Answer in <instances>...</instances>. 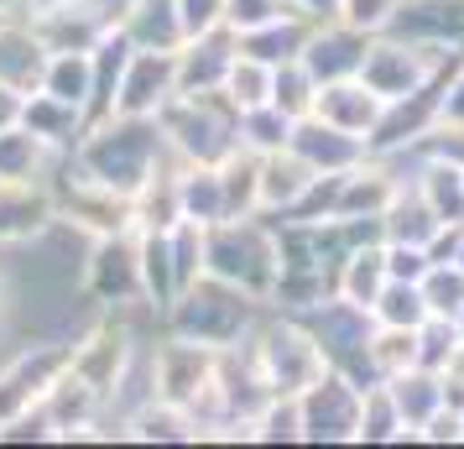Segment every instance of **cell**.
<instances>
[{"instance_id":"cell-1","label":"cell","mask_w":464,"mask_h":449,"mask_svg":"<svg viewBox=\"0 0 464 449\" xmlns=\"http://www.w3.org/2000/svg\"><path fill=\"white\" fill-rule=\"evenodd\" d=\"M168 157L172 147L162 136V126H157V115H105L73 147V162L89 178H100V183H110L121 193H136Z\"/></svg>"},{"instance_id":"cell-2","label":"cell","mask_w":464,"mask_h":449,"mask_svg":"<svg viewBox=\"0 0 464 449\" xmlns=\"http://www.w3.org/2000/svg\"><path fill=\"white\" fill-rule=\"evenodd\" d=\"M204 261L214 278L272 303V288L282 278V236H276V225H266V214H235V220H219L204 230Z\"/></svg>"},{"instance_id":"cell-3","label":"cell","mask_w":464,"mask_h":449,"mask_svg":"<svg viewBox=\"0 0 464 449\" xmlns=\"http://www.w3.org/2000/svg\"><path fill=\"white\" fill-rule=\"evenodd\" d=\"M162 319H168V335H188V340H204L214 350H235V345L251 340V329L261 324V298L204 272L193 288H183L172 298V308Z\"/></svg>"},{"instance_id":"cell-4","label":"cell","mask_w":464,"mask_h":449,"mask_svg":"<svg viewBox=\"0 0 464 449\" xmlns=\"http://www.w3.org/2000/svg\"><path fill=\"white\" fill-rule=\"evenodd\" d=\"M246 356H251L256 376L266 382L272 397H303L308 386L329 371V356L308 324L297 314H276V319H261L246 340Z\"/></svg>"},{"instance_id":"cell-5","label":"cell","mask_w":464,"mask_h":449,"mask_svg":"<svg viewBox=\"0 0 464 449\" xmlns=\"http://www.w3.org/2000/svg\"><path fill=\"white\" fill-rule=\"evenodd\" d=\"M235 121H240V110L219 89L214 94H172L157 110V126H162L178 162H219L225 151H235L240 147Z\"/></svg>"},{"instance_id":"cell-6","label":"cell","mask_w":464,"mask_h":449,"mask_svg":"<svg viewBox=\"0 0 464 449\" xmlns=\"http://www.w3.org/2000/svg\"><path fill=\"white\" fill-rule=\"evenodd\" d=\"M214 382H219V350L188 335H168V345L151 350V397L188 407L204 424L214 403Z\"/></svg>"},{"instance_id":"cell-7","label":"cell","mask_w":464,"mask_h":449,"mask_svg":"<svg viewBox=\"0 0 464 449\" xmlns=\"http://www.w3.org/2000/svg\"><path fill=\"white\" fill-rule=\"evenodd\" d=\"M47 189H53L58 220L73 225V230H89L94 240L136 230V204H130V193L110 189L100 178H89V172L73 162V151H63V172H58V183H47Z\"/></svg>"},{"instance_id":"cell-8","label":"cell","mask_w":464,"mask_h":449,"mask_svg":"<svg viewBox=\"0 0 464 449\" xmlns=\"http://www.w3.org/2000/svg\"><path fill=\"white\" fill-rule=\"evenodd\" d=\"M360 403H365V382L350 371H324L303 397V444H355L360 439Z\"/></svg>"},{"instance_id":"cell-9","label":"cell","mask_w":464,"mask_h":449,"mask_svg":"<svg viewBox=\"0 0 464 449\" xmlns=\"http://www.w3.org/2000/svg\"><path fill=\"white\" fill-rule=\"evenodd\" d=\"M84 293L100 303V308H136V303H147V282H141V240H136V230L100 236L94 246H89Z\"/></svg>"},{"instance_id":"cell-10","label":"cell","mask_w":464,"mask_h":449,"mask_svg":"<svg viewBox=\"0 0 464 449\" xmlns=\"http://www.w3.org/2000/svg\"><path fill=\"white\" fill-rule=\"evenodd\" d=\"M68 366H73V345H26V350H16L0 366V428L37 413Z\"/></svg>"},{"instance_id":"cell-11","label":"cell","mask_w":464,"mask_h":449,"mask_svg":"<svg viewBox=\"0 0 464 449\" xmlns=\"http://www.w3.org/2000/svg\"><path fill=\"white\" fill-rule=\"evenodd\" d=\"M178 94V53H157V47H130L121 89H115V110L110 115H157Z\"/></svg>"},{"instance_id":"cell-12","label":"cell","mask_w":464,"mask_h":449,"mask_svg":"<svg viewBox=\"0 0 464 449\" xmlns=\"http://www.w3.org/2000/svg\"><path fill=\"white\" fill-rule=\"evenodd\" d=\"M126 366H130V329L121 319L94 324L84 340L73 345V371H79L105 403H115V392L126 386Z\"/></svg>"},{"instance_id":"cell-13","label":"cell","mask_w":464,"mask_h":449,"mask_svg":"<svg viewBox=\"0 0 464 449\" xmlns=\"http://www.w3.org/2000/svg\"><path fill=\"white\" fill-rule=\"evenodd\" d=\"M287 147H293L314 172H350L371 157V142H365V136L334 126V121H324V115L293 121V142H287Z\"/></svg>"},{"instance_id":"cell-14","label":"cell","mask_w":464,"mask_h":449,"mask_svg":"<svg viewBox=\"0 0 464 449\" xmlns=\"http://www.w3.org/2000/svg\"><path fill=\"white\" fill-rule=\"evenodd\" d=\"M365 47H371L365 32H355V26L339 22V16H329V22H314L308 47H303V63H308V73H314L318 84H334V79H355L360 73Z\"/></svg>"},{"instance_id":"cell-15","label":"cell","mask_w":464,"mask_h":449,"mask_svg":"<svg viewBox=\"0 0 464 449\" xmlns=\"http://www.w3.org/2000/svg\"><path fill=\"white\" fill-rule=\"evenodd\" d=\"M47 43L37 37V26L26 11H11L0 22V84H16L22 94H37L47 73Z\"/></svg>"},{"instance_id":"cell-16","label":"cell","mask_w":464,"mask_h":449,"mask_svg":"<svg viewBox=\"0 0 464 449\" xmlns=\"http://www.w3.org/2000/svg\"><path fill=\"white\" fill-rule=\"evenodd\" d=\"M235 43L230 26H214L204 37H193V43L178 47V94H214V89H225V73H230Z\"/></svg>"},{"instance_id":"cell-17","label":"cell","mask_w":464,"mask_h":449,"mask_svg":"<svg viewBox=\"0 0 464 449\" xmlns=\"http://www.w3.org/2000/svg\"><path fill=\"white\" fill-rule=\"evenodd\" d=\"M392 32L443 53H464V0H401Z\"/></svg>"},{"instance_id":"cell-18","label":"cell","mask_w":464,"mask_h":449,"mask_svg":"<svg viewBox=\"0 0 464 449\" xmlns=\"http://www.w3.org/2000/svg\"><path fill=\"white\" fill-rule=\"evenodd\" d=\"M314 115H324V121H334V126L355 131V136H376L381 115H386V100H381L376 89L365 84V79H334V84H318V105Z\"/></svg>"},{"instance_id":"cell-19","label":"cell","mask_w":464,"mask_h":449,"mask_svg":"<svg viewBox=\"0 0 464 449\" xmlns=\"http://www.w3.org/2000/svg\"><path fill=\"white\" fill-rule=\"evenodd\" d=\"M47 225H58V204L43 178L37 183H0V246L43 236Z\"/></svg>"},{"instance_id":"cell-20","label":"cell","mask_w":464,"mask_h":449,"mask_svg":"<svg viewBox=\"0 0 464 449\" xmlns=\"http://www.w3.org/2000/svg\"><path fill=\"white\" fill-rule=\"evenodd\" d=\"M392 282V267H386V240L381 236H365L355 240L344 261H339V278H334V293L339 298L360 303V308H371L381 298V288Z\"/></svg>"},{"instance_id":"cell-21","label":"cell","mask_w":464,"mask_h":449,"mask_svg":"<svg viewBox=\"0 0 464 449\" xmlns=\"http://www.w3.org/2000/svg\"><path fill=\"white\" fill-rule=\"evenodd\" d=\"M314 178L318 172L297 157L293 147H282V151H266L261 157V214H287L303 204V193L314 189Z\"/></svg>"},{"instance_id":"cell-22","label":"cell","mask_w":464,"mask_h":449,"mask_svg":"<svg viewBox=\"0 0 464 449\" xmlns=\"http://www.w3.org/2000/svg\"><path fill=\"white\" fill-rule=\"evenodd\" d=\"M121 32L136 47H157V53H178V47L188 43V26L178 16V0H126Z\"/></svg>"},{"instance_id":"cell-23","label":"cell","mask_w":464,"mask_h":449,"mask_svg":"<svg viewBox=\"0 0 464 449\" xmlns=\"http://www.w3.org/2000/svg\"><path fill=\"white\" fill-rule=\"evenodd\" d=\"M22 126L32 131V136H43L47 147L58 151H73L79 142H84V131H89V115L79 105H63V100H53V94H26V110H22Z\"/></svg>"},{"instance_id":"cell-24","label":"cell","mask_w":464,"mask_h":449,"mask_svg":"<svg viewBox=\"0 0 464 449\" xmlns=\"http://www.w3.org/2000/svg\"><path fill=\"white\" fill-rule=\"evenodd\" d=\"M126 439H141V444H198V418L178 403L147 397L136 413H126Z\"/></svg>"},{"instance_id":"cell-25","label":"cell","mask_w":464,"mask_h":449,"mask_svg":"<svg viewBox=\"0 0 464 449\" xmlns=\"http://www.w3.org/2000/svg\"><path fill=\"white\" fill-rule=\"evenodd\" d=\"M178 193H183V220H193V225L209 230V225H219V220H230V199H225L219 162H183Z\"/></svg>"},{"instance_id":"cell-26","label":"cell","mask_w":464,"mask_h":449,"mask_svg":"<svg viewBox=\"0 0 464 449\" xmlns=\"http://www.w3.org/2000/svg\"><path fill=\"white\" fill-rule=\"evenodd\" d=\"M392 397L401 407V424H407V439H418V428L443 407V371H428V366H407L401 376H392Z\"/></svg>"},{"instance_id":"cell-27","label":"cell","mask_w":464,"mask_h":449,"mask_svg":"<svg viewBox=\"0 0 464 449\" xmlns=\"http://www.w3.org/2000/svg\"><path fill=\"white\" fill-rule=\"evenodd\" d=\"M412 183H418V193L428 199V210L439 214L443 225H464V168H459V162L418 157Z\"/></svg>"},{"instance_id":"cell-28","label":"cell","mask_w":464,"mask_h":449,"mask_svg":"<svg viewBox=\"0 0 464 449\" xmlns=\"http://www.w3.org/2000/svg\"><path fill=\"white\" fill-rule=\"evenodd\" d=\"M43 94L79 105L94 121V53H53L43 73Z\"/></svg>"},{"instance_id":"cell-29","label":"cell","mask_w":464,"mask_h":449,"mask_svg":"<svg viewBox=\"0 0 464 449\" xmlns=\"http://www.w3.org/2000/svg\"><path fill=\"white\" fill-rule=\"evenodd\" d=\"M308 32H314V22L308 16H282V22H266L256 26V32H240L235 43H240V53H251V58H261V63H293V58H303V47H308Z\"/></svg>"},{"instance_id":"cell-30","label":"cell","mask_w":464,"mask_h":449,"mask_svg":"<svg viewBox=\"0 0 464 449\" xmlns=\"http://www.w3.org/2000/svg\"><path fill=\"white\" fill-rule=\"evenodd\" d=\"M53 162H58V151L26 126L0 131V183H37V178H47Z\"/></svg>"},{"instance_id":"cell-31","label":"cell","mask_w":464,"mask_h":449,"mask_svg":"<svg viewBox=\"0 0 464 449\" xmlns=\"http://www.w3.org/2000/svg\"><path fill=\"white\" fill-rule=\"evenodd\" d=\"M141 240V282H147V308L168 314L178 298V272H172V240L168 230H136Z\"/></svg>"},{"instance_id":"cell-32","label":"cell","mask_w":464,"mask_h":449,"mask_svg":"<svg viewBox=\"0 0 464 449\" xmlns=\"http://www.w3.org/2000/svg\"><path fill=\"white\" fill-rule=\"evenodd\" d=\"M219 178H225V199L235 214H261V151L235 147L219 157Z\"/></svg>"},{"instance_id":"cell-33","label":"cell","mask_w":464,"mask_h":449,"mask_svg":"<svg viewBox=\"0 0 464 449\" xmlns=\"http://www.w3.org/2000/svg\"><path fill=\"white\" fill-rule=\"evenodd\" d=\"M355 444H407V424H401V407L392 397L386 382L365 386V403H360V439Z\"/></svg>"},{"instance_id":"cell-34","label":"cell","mask_w":464,"mask_h":449,"mask_svg":"<svg viewBox=\"0 0 464 449\" xmlns=\"http://www.w3.org/2000/svg\"><path fill=\"white\" fill-rule=\"evenodd\" d=\"M272 84H276V68L261 63V58H251V53H235L230 73H225V100H230L235 110H256V105H272Z\"/></svg>"},{"instance_id":"cell-35","label":"cell","mask_w":464,"mask_h":449,"mask_svg":"<svg viewBox=\"0 0 464 449\" xmlns=\"http://www.w3.org/2000/svg\"><path fill=\"white\" fill-rule=\"evenodd\" d=\"M365 356H371L376 382H392V376H401L407 366H418V329L376 324V329H371V345H365Z\"/></svg>"},{"instance_id":"cell-36","label":"cell","mask_w":464,"mask_h":449,"mask_svg":"<svg viewBox=\"0 0 464 449\" xmlns=\"http://www.w3.org/2000/svg\"><path fill=\"white\" fill-rule=\"evenodd\" d=\"M235 136H240V147L251 151H282L293 142V115H282L276 105H256V110H240V121H235Z\"/></svg>"},{"instance_id":"cell-37","label":"cell","mask_w":464,"mask_h":449,"mask_svg":"<svg viewBox=\"0 0 464 449\" xmlns=\"http://www.w3.org/2000/svg\"><path fill=\"white\" fill-rule=\"evenodd\" d=\"M371 319L376 324H397V329H418L428 319V298H422V282L392 278L381 288V298L371 303Z\"/></svg>"},{"instance_id":"cell-38","label":"cell","mask_w":464,"mask_h":449,"mask_svg":"<svg viewBox=\"0 0 464 449\" xmlns=\"http://www.w3.org/2000/svg\"><path fill=\"white\" fill-rule=\"evenodd\" d=\"M272 105L282 110V115H293V121L314 115V105H318V79L308 73V63H303V58H293V63H276Z\"/></svg>"},{"instance_id":"cell-39","label":"cell","mask_w":464,"mask_h":449,"mask_svg":"<svg viewBox=\"0 0 464 449\" xmlns=\"http://www.w3.org/2000/svg\"><path fill=\"white\" fill-rule=\"evenodd\" d=\"M422 298H428V314L459 319L464 314V267L459 261H433L422 272Z\"/></svg>"},{"instance_id":"cell-40","label":"cell","mask_w":464,"mask_h":449,"mask_svg":"<svg viewBox=\"0 0 464 449\" xmlns=\"http://www.w3.org/2000/svg\"><path fill=\"white\" fill-rule=\"evenodd\" d=\"M464 345V329L459 319H443V314H428L418 324V366L428 371H443V366L454 361V350Z\"/></svg>"},{"instance_id":"cell-41","label":"cell","mask_w":464,"mask_h":449,"mask_svg":"<svg viewBox=\"0 0 464 449\" xmlns=\"http://www.w3.org/2000/svg\"><path fill=\"white\" fill-rule=\"evenodd\" d=\"M256 444H303V407H297V397H272L256 413Z\"/></svg>"},{"instance_id":"cell-42","label":"cell","mask_w":464,"mask_h":449,"mask_svg":"<svg viewBox=\"0 0 464 449\" xmlns=\"http://www.w3.org/2000/svg\"><path fill=\"white\" fill-rule=\"evenodd\" d=\"M401 0H339V22L355 26V32H365V37H381V32H392V22H397Z\"/></svg>"},{"instance_id":"cell-43","label":"cell","mask_w":464,"mask_h":449,"mask_svg":"<svg viewBox=\"0 0 464 449\" xmlns=\"http://www.w3.org/2000/svg\"><path fill=\"white\" fill-rule=\"evenodd\" d=\"M282 16H297L287 0H225V26H230L235 37L256 32V26H266V22H282Z\"/></svg>"},{"instance_id":"cell-44","label":"cell","mask_w":464,"mask_h":449,"mask_svg":"<svg viewBox=\"0 0 464 449\" xmlns=\"http://www.w3.org/2000/svg\"><path fill=\"white\" fill-rule=\"evenodd\" d=\"M178 16H183L188 43H193V37L214 32V26H225V0H178Z\"/></svg>"},{"instance_id":"cell-45","label":"cell","mask_w":464,"mask_h":449,"mask_svg":"<svg viewBox=\"0 0 464 449\" xmlns=\"http://www.w3.org/2000/svg\"><path fill=\"white\" fill-rule=\"evenodd\" d=\"M418 444H464V413L459 407H439V413L418 428Z\"/></svg>"},{"instance_id":"cell-46","label":"cell","mask_w":464,"mask_h":449,"mask_svg":"<svg viewBox=\"0 0 464 449\" xmlns=\"http://www.w3.org/2000/svg\"><path fill=\"white\" fill-rule=\"evenodd\" d=\"M439 121H459V126H464V58H459L454 68H449V79H443Z\"/></svg>"},{"instance_id":"cell-47","label":"cell","mask_w":464,"mask_h":449,"mask_svg":"<svg viewBox=\"0 0 464 449\" xmlns=\"http://www.w3.org/2000/svg\"><path fill=\"white\" fill-rule=\"evenodd\" d=\"M22 110H26V94L16 84H0V131L22 126Z\"/></svg>"},{"instance_id":"cell-48","label":"cell","mask_w":464,"mask_h":449,"mask_svg":"<svg viewBox=\"0 0 464 449\" xmlns=\"http://www.w3.org/2000/svg\"><path fill=\"white\" fill-rule=\"evenodd\" d=\"M287 5H293L297 16H308V22H329L339 11V0H287Z\"/></svg>"},{"instance_id":"cell-49","label":"cell","mask_w":464,"mask_h":449,"mask_svg":"<svg viewBox=\"0 0 464 449\" xmlns=\"http://www.w3.org/2000/svg\"><path fill=\"white\" fill-rule=\"evenodd\" d=\"M443 376H449V382H459V386H464V345H459V350H454V361L443 366Z\"/></svg>"},{"instance_id":"cell-50","label":"cell","mask_w":464,"mask_h":449,"mask_svg":"<svg viewBox=\"0 0 464 449\" xmlns=\"http://www.w3.org/2000/svg\"><path fill=\"white\" fill-rule=\"evenodd\" d=\"M26 11H43V5H58V0H22Z\"/></svg>"},{"instance_id":"cell-51","label":"cell","mask_w":464,"mask_h":449,"mask_svg":"<svg viewBox=\"0 0 464 449\" xmlns=\"http://www.w3.org/2000/svg\"><path fill=\"white\" fill-rule=\"evenodd\" d=\"M454 261L464 267V230H459V246H454Z\"/></svg>"},{"instance_id":"cell-52","label":"cell","mask_w":464,"mask_h":449,"mask_svg":"<svg viewBox=\"0 0 464 449\" xmlns=\"http://www.w3.org/2000/svg\"><path fill=\"white\" fill-rule=\"evenodd\" d=\"M5 16H11V5H0V22H5Z\"/></svg>"},{"instance_id":"cell-53","label":"cell","mask_w":464,"mask_h":449,"mask_svg":"<svg viewBox=\"0 0 464 449\" xmlns=\"http://www.w3.org/2000/svg\"><path fill=\"white\" fill-rule=\"evenodd\" d=\"M0 303H5V278H0Z\"/></svg>"},{"instance_id":"cell-54","label":"cell","mask_w":464,"mask_h":449,"mask_svg":"<svg viewBox=\"0 0 464 449\" xmlns=\"http://www.w3.org/2000/svg\"><path fill=\"white\" fill-rule=\"evenodd\" d=\"M459 329H464V314H459Z\"/></svg>"}]
</instances>
